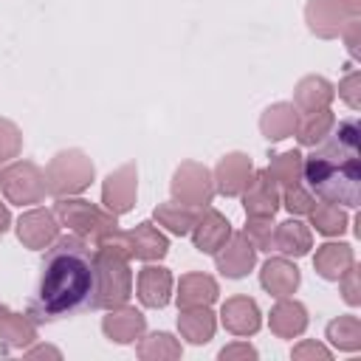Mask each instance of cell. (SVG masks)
<instances>
[{
	"label": "cell",
	"instance_id": "cell-1",
	"mask_svg": "<svg viewBox=\"0 0 361 361\" xmlns=\"http://www.w3.org/2000/svg\"><path fill=\"white\" fill-rule=\"evenodd\" d=\"M87 307H99V262L79 237L68 234L42 254L28 316L34 322H56Z\"/></svg>",
	"mask_w": 361,
	"mask_h": 361
},
{
	"label": "cell",
	"instance_id": "cell-2",
	"mask_svg": "<svg viewBox=\"0 0 361 361\" xmlns=\"http://www.w3.org/2000/svg\"><path fill=\"white\" fill-rule=\"evenodd\" d=\"M358 121L344 118L327 135V141L313 149L305 161L307 186L333 206L355 209L361 200V158H358Z\"/></svg>",
	"mask_w": 361,
	"mask_h": 361
},
{
	"label": "cell",
	"instance_id": "cell-3",
	"mask_svg": "<svg viewBox=\"0 0 361 361\" xmlns=\"http://www.w3.org/2000/svg\"><path fill=\"white\" fill-rule=\"evenodd\" d=\"M288 209H290V212H307L310 206H307V197L293 189V192H288Z\"/></svg>",
	"mask_w": 361,
	"mask_h": 361
}]
</instances>
